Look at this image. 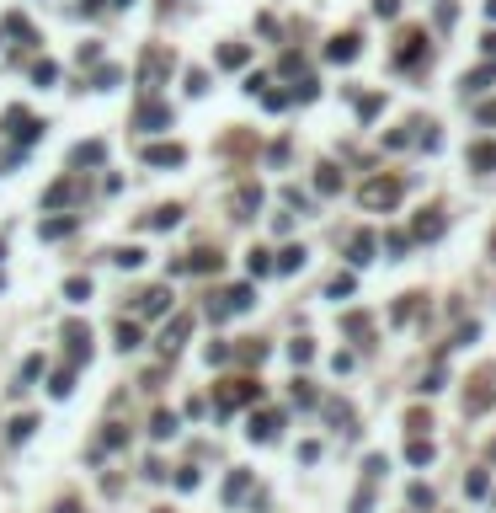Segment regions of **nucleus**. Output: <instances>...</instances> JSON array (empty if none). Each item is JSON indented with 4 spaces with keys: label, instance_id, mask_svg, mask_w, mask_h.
Masks as SVG:
<instances>
[{
    "label": "nucleus",
    "instance_id": "a18cd8bd",
    "mask_svg": "<svg viewBox=\"0 0 496 513\" xmlns=\"http://www.w3.org/2000/svg\"><path fill=\"white\" fill-rule=\"evenodd\" d=\"M118 6H134V0H118Z\"/></svg>",
    "mask_w": 496,
    "mask_h": 513
},
{
    "label": "nucleus",
    "instance_id": "473e14b6",
    "mask_svg": "<svg viewBox=\"0 0 496 513\" xmlns=\"http://www.w3.org/2000/svg\"><path fill=\"white\" fill-rule=\"evenodd\" d=\"M288 358H294V364H310V358H315V342H304V337H299L294 348H288Z\"/></svg>",
    "mask_w": 496,
    "mask_h": 513
},
{
    "label": "nucleus",
    "instance_id": "c756f323",
    "mask_svg": "<svg viewBox=\"0 0 496 513\" xmlns=\"http://www.w3.org/2000/svg\"><path fill=\"white\" fill-rule=\"evenodd\" d=\"M496 401V390H475V396H464V412H486Z\"/></svg>",
    "mask_w": 496,
    "mask_h": 513
},
{
    "label": "nucleus",
    "instance_id": "a878e982",
    "mask_svg": "<svg viewBox=\"0 0 496 513\" xmlns=\"http://www.w3.org/2000/svg\"><path fill=\"white\" fill-rule=\"evenodd\" d=\"M118 348H123V353L139 348V327H134V321H118Z\"/></svg>",
    "mask_w": 496,
    "mask_h": 513
},
{
    "label": "nucleus",
    "instance_id": "cd10ccee",
    "mask_svg": "<svg viewBox=\"0 0 496 513\" xmlns=\"http://www.w3.org/2000/svg\"><path fill=\"white\" fill-rule=\"evenodd\" d=\"M326 294H331V300H347V294H353V273H337V278H331V289H326Z\"/></svg>",
    "mask_w": 496,
    "mask_h": 513
},
{
    "label": "nucleus",
    "instance_id": "72a5a7b5",
    "mask_svg": "<svg viewBox=\"0 0 496 513\" xmlns=\"http://www.w3.org/2000/svg\"><path fill=\"white\" fill-rule=\"evenodd\" d=\"M86 161H91V166L101 161V144H97V139H91V144H80V150H75V166H86Z\"/></svg>",
    "mask_w": 496,
    "mask_h": 513
},
{
    "label": "nucleus",
    "instance_id": "39448f33",
    "mask_svg": "<svg viewBox=\"0 0 496 513\" xmlns=\"http://www.w3.org/2000/svg\"><path fill=\"white\" fill-rule=\"evenodd\" d=\"M134 124H139L144 134H155V128H166V124H171V113H166V107H155V102H144V107H139V118H134Z\"/></svg>",
    "mask_w": 496,
    "mask_h": 513
},
{
    "label": "nucleus",
    "instance_id": "b1692460",
    "mask_svg": "<svg viewBox=\"0 0 496 513\" xmlns=\"http://www.w3.org/2000/svg\"><path fill=\"white\" fill-rule=\"evenodd\" d=\"M246 487H251V476H246V471H235L230 481H224V503H235V497H246Z\"/></svg>",
    "mask_w": 496,
    "mask_h": 513
},
{
    "label": "nucleus",
    "instance_id": "412c9836",
    "mask_svg": "<svg viewBox=\"0 0 496 513\" xmlns=\"http://www.w3.org/2000/svg\"><path fill=\"white\" fill-rule=\"evenodd\" d=\"M64 294H70V305H86V300H91V278H70Z\"/></svg>",
    "mask_w": 496,
    "mask_h": 513
},
{
    "label": "nucleus",
    "instance_id": "0eeeda50",
    "mask_svg": "<svg viewBox=\"0 0 496 513\" xmlns=\"http://www.w3.org/2000/svg\"><path fill=\"white\" fill-rule=\"evenodd\" d=\"M187 331H192V316H177V321L166 327V337H160V348H166V353H177V348H181V337H187Z\"/></svg>",
    "mask_w": 496,
    "mask_h": 513
},
{
    "label": "nucleus",
    "instance_id": "a211bd4d",
    "mask_svg": "<svg viewBox=\"0 0 496 513\" xmlns=\"http://www.w3.org/2000/svg\"><path fill=\"white\" fill-rule=\"evenodd\" d=\"M257 300H251V284H240V289H230L224 294V310H251Z\"/></svg>",
    "mask_w": 496,
    "mask_h": 513
},
{
    "label": "nucleus",
    "instance_id": "f257e3e1",
    "mask_svg": "<svg viewBox=\"0 0 496 513\" xmlns=\"http://www.w3.org/2000/svg\"><path fill=\"white\" fill-rule=\"evenodd\" d=\"M246 401H261V385H251V380H230V385L219 390L214 412H235V407H246Z\"/></svg>",
    "mask_w": 496,
    "mask_h": 513
},
{
    "label": "nucleus",
    "instance_id": "2f4dec72",
    "mask_svg": "<svg viewBox=\"0 0 496 513\" xmlns=\"http://www.w3.org/2000/svg\"><path fill=\"white\" fill-rule=\"evenodd\" d=\"M64 198H70V182H54V187H48V193H43V204H48V209H59Z\"/></svg>",
    "mask_w": 496,
    "mask_h": 513
},
{
    "label": "nucleus",
    "instance_id": "a19ab883",
    "mask_svg": "<svg viewBox=\"0 0 496 513\" xmlns=\"http://www.w3.org/2000/svg\"><path fill=\"white\" fill-rule=\"evenodd\" d=\"M208 364H230V348H224V342H208Z\"/></svg>",
    "mask_w": 496,
    "mask_h": 513
},
{
    "label": "nucleus",
    "instance_id": "f704fd0d",
    "mask_svg": "<svg viewBox=\"0 0 496 513\" xmlns=\"http://www.w3.org/2000/svg\"><path fill=\"white\" fill-rule=\"evenodd\" d=\"M112 262H118V267H139V262H144V251H139V246H123Z\"/></svg>",
    "mask_w": 496,
    "mask_h": 513
},
{
    "label": "nucleus",
    "instance_id": "6e6552de",
    "mask_svg": "<svg viewBox=\"0 0 496 513\" xmlns=\"http://www.w3.org/2000/svg\"><path fill=\"white\" fill-rule=\"evenodd\" d=\"M64 337H70V358H75V364L91 358V331H86V327H64Z\"/></svg>",
    "mask_w": 496,
    "mask_h": 513
},
{
    "label": "nucleus",
    "instance_id": "79ce46f5",
    "mask_svg": "<svg viewBox=\"0 0 496 513\" xmlns=\"http://www.w3.org/2000/svg\"><path fill=\"white\" fill-rule=\"evenodd\" d=\"M368 508H374V492H368V487H363V492L353 497V513H368Z\"/></svg>",
    "mask_w": 496,
    "mask_h": 513
},
{
    "label": "nucleus",
    "instance_id": "423d86ee",
    "mask_svg": "<svg viewBox=\"0 0 496 513\" xmlns=\"http://www.w3.org/2000/svg\"><path fill=\"white\" fill-rule=\"evenodd\" d=\"M251 438H257V444H272V438H278V417H272V412H261V417H251Z\"/></svg>",
    "mask_w": 496,
    "mask_h": 513
},
{
    "label": "nucleus",
    "instance_id": "7ed1b4c3",
    "mask_svg": "<svg viewBox=\"0 0 496 513\" xmlns=\"http://www.w3.org/2000/svg\"><path fill=\"white\" fill-rule=\"evenodd\" d=\"M363 204H368V209H395V204H400V182H384V177H374V182L363 187Z\"/></svg>",
    "mask_w": 496,
    "mask_h": 513
},
{
    "label": "nucleus",
    "instance_id": "4be33fe9",
    "mask_svg": "<svg viewBox=\"0 0 496 513\" xmlns=\"http://www.w3.org/2000/svg\"><path fill=\"white\" fill-rule=\"evenodd\" d=\"M406 460H411V465H427V460H433V444H427V438H411V444H406Z\"/></svg>",
    "mask_w": 496,
    "mask_h": 513
},
{
    "label": "nucleus",
    "instance_id": "2eb2a0df",
    "mask_svg": "<svg viewBox=\"0 0 496 513\" xmlns=\"http://www.w3.org/2000/svg\"><path fill=\"white\" fill-rule=\"evenodd\" d=\"M315 187L326 193V198H331V193H341V171H337V166H320V171H315Z\"/></svg>",
    "mask_w": 496,
    "mask_h": 513
},
{
    "label": "nucleus",
    "instance_id": "37998d69",
    "mask_svg": "<svg viewBox=\"0 0 496 513\" xmlns=\"http://www.w3.org/2000/svg\"><path fill=\"white\" fill-rule=\"evenodd\" d=\"M54 513H80V508H75V503H59V508H54Z\"/></svg>",
    "mask_w": 496,
    "mask_h": 513
},
{
    "label": "nucleus",
    "instance_id": "1a4fd4ad",
    "mask_svg": "<svg viewBox=\"0 0 496 513\" xmlns=\"http://www.w3.org/2000/svg\"><path fill=\"white\" fill-rule=\"evenodd\" d=\"M326 59H337V64H353L357 59V38L347 32V38H331V48H326Z\"/></svg>",
    "mask_w": 496,
    "mask_h": 513
},
{
    "label": "nucleus",
    "instance_id": "9b49d317",
    "mask_svg": "<svg viewBox=\"0 0 496 513\" xmlns=\"http://www.w3.org/2000/svg\"><path fill=\"white\" fill-rule=\"evenodd\" d=\"M166 305H171V289H150V294L139 300V316H160Z\"/></svg>",
    "mask_w": 496,
    "mask_h": 513
},
{
    "label": "nucleus",
    "instance_id": "6ab92c4d",
    "mask_svg": "<svg viewBox=\"0 0 496 513\" xmlns=\"http://www.w3.org/2000/svg\"><path fill=\"white\" fill-rule=\"evenodd\" d=\"M470 166L491 171V166H496V144H470Z\"/></svg>",
    "mask_w": 496,
    "mask_h": 513
},
{
    "label": "nucleus",
    "instance_id": "f03ea898",
    "mask_svg": "<svg viewBox=\"0 0 496 513\" xmlns=\"http://www.w3.org/2000/svg\"><path fill=\"white\" fill-rule=\"evenodd\" d=\"M6 134H11V139H21V144H32V139L43 134V124L27 113V107H11V113H6Z\"/></svg>",
    "mask_w": 496,
    "mask_h": 513
},
{
    "label": "nucleus",
    "instance_id": "ea45409f",
    "mask_svg": "<svg viewBox=\"0 0 496 513\" xmlns=\"http://www.w3.org/2000/svg\"><path fill=\"white\" fill-rule=\"evenodd\" d=\"M363 471H368V476H384L390 465H384V454H368V460H363Z\"/></svg>",
    "mask_w": 496,
    "mask_h": 513
},
{
    "label": "nucleus",
    "instance_id": "dca6fc26",
    "mask_svg": "<svg viewBox=\"0 0 496 513\" xmlns=\"http://www.w3.org/2000/svg\"><path fill=\"white\" fill-rule=\"evenodd\" d=\"M246 273H251V278H267V273H272V251H251V257H246Z\"/></svg>",
    "mask_w": 496,
    "mask_h": 513
},
{
    "label": "nucleus",
    "instance_id": "e433bc0d",
    "mask_svg": "<svg viewBox=\"0 0 496 513\" xmlns=\"http://www.w3.org/2000/svg\"><path fill=\"white\" fill-rule=\"evenodd\" d=\"M411 508H433V487H421V481H417V487H411Z\"/></svg>",
    "mask_w": 496,
    "mask_h": 513
},
{
    "label": "nucleus",
    "instance_id": "58836bf2",
    "mask_svg": "<svg viewBox=\"0 0 496 513\" xmlns=\"http://www.w3.org/2000/svg\"><path fill=\"white\" fill-rule=\"evenodd\" d=\"M374 17H400V0H374Z\"/></svg>",
    "mask_w": 496,
    "mask_h": 513
},
{
    "label": "nucleus",
    "instance_id": "f3484780",
    "mask_svg": "<svg viewBox=\"0 0 496 513\" xmlns=\"http://www.w3.org/2000/svg\"><path fill=\"white\" fill-rule=\"evenodd\" d=\"M177 220H181V209H177V204H166V209H155V214H150L144 225H150V230H171Z\"/></svg>",
    "mask_w": 496,
    "mask_h": 513
},
{
    "label": "nucleus",
    "instance_id": "9d476101",
    "mask_svg": "<svg viewBox=\"0 0 496 513\" xmlns=\"http://www.w3.org/2000/svg\"><path fill=\"white\" fill-rule=\"evenodd\" d=\"M208 267H219V251H192L187 262H177V273H208Z\"/></svg>",
    "mask_w": 496,
    "mask_h": 513
},
{
    "label": "nucleus",
    "instance_id": "4468645a",
    "mask_svg": "<svg viewBox=\"0 0 496 513\" xmlns=\"http://www.w3.org/2000/svg\"><path fill=\"white\" fill-rule=\"evenodd\" d=\"M177 412H155V423H150V433H155V438H177Z\"/></svg>",
    "mask_w": 496,
    "mask_h": 513
},
{
    "label": "nucleus",
    "instance_id": "aec40b11",
    "mask_svg": "<svg viewBox=\"0 0 496 513\" xmlns=\"http://www.w3.org/2000/svg\"><path fill=\"white\" fill-rule=\"evenodd\" d=\"M368 257H374V235L363 230V235H353V262L363 267V262H368Z\"/></svg>",
    "mask_w": 496,
    "mask_h": 513
},
{
    "label": "nucleus",
    "instance_id": "393cba45",
    "mask_svg": "<svg viewBox=\"0 0 496 513\" xmlns=\"http://www.w3.org/2000/svg\"><path fill=\"white\" fill-rule=\"evenodd\" d=\"M70 230H75V220H48V225H43V241H64Z\"/></svg>",
    "mask_w": 496,
    "mask_h": 513
},
{
    "label": "nucleus",
    "instance_id": "7c9ffc66",
    "mask_svg": "<svg viewBox=\"0 0 496 513\" xmlns=\"http://www.w3.org/2000/svg\"><path fill=\"white\" fill-rule=\"evenodd\" d=\"M48 390H54V396H70V390H75V369H59Z\"/></svg>",
    "mask_w": 496,
    "mask_h": 513
},
{
    "label": "nucleus",
    "instance_id": "20e7f679",
    "mask_svg": "<svg viewBox=\"0 0 496 513\" xmlns=\"http://www.w3.org/2000/svg\"><path fill=\"white\" fill-rule=\"evenodd\" d=\"M144 161H150V166H181V161H187V150H181V144H150Z\"/></svg>",
    "mask_w": 496,
    "mask_h": 513
},
{
    "label": "nucleus",
    "instance_id": "5701e85b",
    "mask_svg": "<svg viewBox=\"0 0 496 513\" xmlns=\"http://www.w3.org/2000/svg\"><path fill=\"white\" fill-rule=\"evenodd\" d=\"M464 492H470V497H486V492H491V476H486V471H470V476H464Z\"/></svg>",
    "mask_w": 496,
    "mask_h": 513
},
{
    "label": "nucleus",
    "instance_id": "c03bdc74",
    "mask_svg": "<svg viewBox=\"0 0 496 513\" xmlns=\"http://www.w3.org/2000/svg\"><path fill=\"white\" fill-rule=\"evenodd\" d=\"M486 17H491V21H496V0H491V6H486Z\"/></svg>",
    "mask_w": 496,
    "mask_h": 513
},
{
    "label": "nucleus",
    "instance_id": "bb28decb",
    "mask_svg": "<svg viewBox=\"0 0 496 513\" xmlns=\"http://www.w3.org/2000/svg\"><path fill=\"white\" fill-rule=\"evenodd\" d=\"M32 81H38V86H54V81H59V64H48V59L32 64Z\"/></svg>",
    "mask_w": 496,
    "mask_h": 513
},
{
    "label": "nucleus",
    "instance_id": "f8f14e48",
    "mask_svg": "<svg viewBox=\"0 0 496 513\" xmlns=\"http://www.w3.org/2000/svg\"><path fill=\"white\" fill-rule=\"evenodd\" d=\"M294 267H304V246H283L278 262H272V273H294Z\"/></svg>",
    "mask_w": 496,
    "mask_h": 513
},
{
    "label": "nucleus",
    "instance_id": "4c0bfd02",
    "mask_svg": "<svg viewBox=\"0 0 496 513\" xmlns=\"http://www.w3.org/2000/svg\"><path fill=\"white\" fill-rule=\"evenodd\" d=\"M294 401H299V407H315V390H310L304 380H299V385H294Z\"/></svg>",
    "mask_w": 496,
    "mask_h": 513
},
{
    "label": "nucleus",
    "instance_id": "ddd939ff",
    "mask_svg": "<svg viewBox=\"0 0 496 513\" xmlns=\"http://www.w3.org/2000/svg\"><path fill=\"white\" fill-rule=\"evenodd\" d=\"M246 59H251V48H246V43H230V48H219V64H224V70H240Z\"/></svg>",
    "mask_w": 496,
    "mask_h": 513
},
{
    "label": "nucleus",
    "instance_id": "c85d7f7f",
    "mask_svg": "<svg viewBox=\"0 0 496 513\" xmlns=\"http://www.w3.org/2000/svg\"><path fill=\"white\" fill-rule=\"evenodd\" d=\"M32 428H38V417H17V423H11V444H21V438H32Z\"/></svg>",
    "mask_w": 496,
    "mask_h": 513
},
{
    "label": "nucleus",
    "instance_id": "c9c22d12",
    "mask_svg": "<svg viewBox=\"0 0 496 513\" xmlns=\"http://www.w3.org/2000/svg\"><path fill=\"white\" fill-rule=\"evenodd\" d=\"M38 374H43V358H27V364H21V385H32ZM21 385H17V390H21Z\"/></svg>",
    "mask_w": 496,
    "mask_h": 513
},
{
    "label": "nucleus",
    "instance_id": "49530a36",
    "mask_svg": "<svg viewBox=\"0 0 496 513\" xmlns=\"http://www.w3.org/2000/svg\"><path fill=\"white\" fill-rule=\"evenodd\" d=\"M155 513H171V508H155Z\"/></svg>",
    "mask_w": 496,
    "mask_h": 513
}]
</instances>
